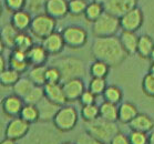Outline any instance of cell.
I'll return each mask as SVG.
<instances>
[{
    "label": "cell",
    "instance_id": "cell-1",
    "mask_svg": "<svg viewBox=\"0 0 154 144\" xmlns=\"http://www.w3.org/2000/svg\"><path fill=\"white\" fill-rule=\"evenodd\" d=\"M91 53L95 60L103 61L110 67H116L126 59L128 53L121 44L119 37L95 38L92 42Z\"/></svg>",
    "mask_w": 154,
    "mask_h": 144
},
{
    "label": "cell",
    "instance_id": "cell-2",
    "mask_svg": "<svg viewBox=\"0 0 154 144\" xmlns=\"http://www.w3.org/2000/svg\"><path fill=\"white\" fill-rule=\"evenodd\" d=\"M85 132L102 143L110 144L114 135L120 131L116 122H109L100 118L93 122L85 123Z\"/></svg>",
    "mask_w": 154,
    "mask_h": 144
},
{
    "label": "cell",
    "instance_id": "cell-3",
    "mask_svg": "<svg viewBox=\"0 0 154 144\" xmlns=\"http://www.w3.org/2000/svg\"><path fill=\"white\" fill-rule=\"evenodd\" d=\"M53 66L60 70L63 82L71 79H82L85 75L84 62L77 57H63L57 60Z\"/></svg>",
    "mask_w": 154,
    "mask_h": 144
},
{
    "label": "cell",
    "instance_id": "cell-4",
    "mask_svg": "<svg viewBox=\"0 0 154 144\" xmlns=\"http://www.w3.org/2000/svg\"><path fill=\"white\" fill-rule=\"evenodd\" d=\"M92 35L95 38H106V37H114L121 30L120 18L113 14L104 12L98 20L92 22Z\"/></svg>",
    "mask_w": 154,
    "mask_h": 144
},
{
    "label": "cell",
    "instance_id": "cell-5",
    "mask_svg": "<svg viewBox=\"0 0 154 144\" xmlns=\"http://www.w3.org/2000/svg\"><path fill=\"white\" fill-rule=\"evenodd\" d=\"M79 121V113L72 106H63L57 112L52 123L60 132H70L77 127Z\"/></svg>",
    "mask_w": 154,
    "mask_h": 144
},
{
    "label": "cell",
    "instance_id": "cell-6",
    "mask_svg": "<svg viewBox=\"0 0 154 144\" xmlns=\"http://www.w3.org/2000/svg\"><path fill=\"white\" fill-rule=\"evenodd\" d=\"M57 20L50 17L46 12L39 14L33 16L31 26H30V32L32 35L39 39H46L48 35L56 31Z\"/></svg>",
    "mask_w": 154,
    "mask_h": 144
},
{
    "label": "cell",
    "instance_id": "cell-7",
    "mask_svg": "<svg viewBox=\"0 0 154 144\" xmlns=\"http://www.w3.org/2000/svg\"><path fill=\"white\" fill-rule=\"evenodd\" d=\"M63 40L66 46L72 49H79L88 42V32L87 30L80 26H68L62 31Z\"/></svg>",
    "mask_w": 154,
    "mask_h": 144
},
{
    "label": "cell",
    "instance_id": "cell-8",
    "mask_svg": "<svg viewBox=\"0 0 154 144\" xmlns=\"http://www.w3.org/2000/svg\"><path fill=\"white\" fill-rule=\"evenodd\" d=\"M31 131V124L21 119L20 116L14 118L8 122L6 130H5V136L7 139L14 141H21L23 140L26 136Z\"/></svg>",
    "mask_w": 154,
    "mask_h": 144
},
{
    "label": "cell",
    "instance_id": "cell-9",
    "mask_svg": "<svg viewBox=\"0 0 154 144\" xmlns=\"http://www.w3.org/2000/svg\"><path fill=\"white\" fill-rule=\"evenodd\" d=\"M144 22V14L143 11L139 7H135L128 14L120 18L121 23V30L124 31H132L137 32L139 29L143 26Z\"/></svg>",
    "mask_w": 154,
    "mask_h": 144
},
{
    "label": "cell",
    "instance_id": "cell-10",
    "mask_svg": "<svg viewBox=\"0 0 154 144\" xmlns=\"http://www.w3.org/2000/svg\"><path fill=\"white\" fill-rule=\"evenodd\" d=\"M25 100L17 94H9L5 97L1 101V109L6 115L10 116L11 119L20 116L21 111L25 106Z\"/></svg>",
    "mask_w": 154,
    "mask_h": 144
},
{
    "label": "cell",
    "instance_id": "cell-11",
    "mask_svg": "<svg viewBox=\"0 0 154 144\" xmlns=\"http://www.w3.org/2000/svg\"><path fill=\"white\" fill-rule=\"evenodd\" d=\"M137 0H109L104 5L105 12L121 18L129 11L137 7Z\"/></svg>",
    "mask_w": 154,
    "mask_h": 144
},
{
    "label": "cell",
    "instance_id": "cell-12",
    "mask_svg": "<svg viewBox=\"0 0 154 144\" xmlns=\"http://www.w3.org/2000/svg\"><path fill=\"white\" fill-rule=\"evenodd\" d=\"M63 91L68 102H73L80 100L81 95L87 90L84 81L82 79H71L62 83Z\"/></svg>",
    "mask_w": 154,
    "mask_h": 144
},
{
    "label": "cell",
    "instance_id": "cell-13",
    "mask_svg": "<svg viewBox=\"0 0 154 144\" xmlns=\"http://www.w3.org/2000/svg\"><path fill=\"white\" fill-rule=\"evenodd\" d=\"M8 66L10 69L17 71L18 73H23L30 69L31 64L29 63L27 52H23L21 50L14 49L11 50L9 59H8Z\"/></svg>",
    "mask_w": 154,
    "mask_h": 144
},
{
    "label": "cell",
    "instance_id": "cell-14",
    "mask_svg": "<svg viewBox=\"0 0 154 144\" xmlns=\"http://www.w3.org/2000/svg\"><path fill=\"white\" fill-rule=\"evenodd\" d=\"M45 12L56 20L62 19L69 14V0H48Z\"/></svg>",
    "mask_w": 154,
    "mask_h": 144
},
{
    "label": "cell",
    "instance_id": "cell-15",
    "mask_svg": "<svg viewBox=\"0 0 154 144\" xmlns=\"http://www.w3.org/2000/svg\"><path fill=\"white\" fill-rule=\"evenodd\" d=\"M43 89H45V95L49 101L60 106H66L68 100L63 91L62 83H47Z\"/></svg>",
    "mask_w": 154,
    "mask_h": 144
},
{
    "label": "cell",
    "instance_id": "cell-16",
    "mask_svg": "<svg viewBox=\"0 0 154 144\" xmlns=\"http://www.w3.org/2000/svg\"><path fill=\"white\" fill-rule=\"evenodd\" d=\"M41 44L45 47V49L48 51L49 54H58L62 52L66 47L62 33L58 31H54L53 33L48 35L46 39H43Z\"/></svg>",
    "mask_w": 154,
    "mask_h": 144
},
{
    "label": "cell",
    "instance_id": "cell-17",
    "mask_svg": "<svg viewBox=\"0 0 154 144\" xmlns=\"http://www.w3.org/2000/svg\"><path fill=\"white\" fill-rule=\"evenodd\" d=\"M32 19H33V17L31 16V14L25 9V10L14 12L11 16L10 23L19 32H26L28 29H30Z\"/></svg>",
    "mask_w": 154,
    "mask_h": 144
},
{
    "label": "cell",
    "instance_id": "cell-18",
    "mask_svg": "<svg viewBox=\"0 0 154 144\" xmlns=\"http://www.w3.org/2000/svg\"><path fill=\"white\" fill-rule=\"evenodd\" d=\"M40 112V122H48V121H53L57 112L61 108L60 106L49 101L47 98H45L42 101H40L37 104Z\"/></svg>",
    "mask_w": 154,
    "mask_h": 144
},
{
    "label": "cell",
    "instance_id": "cell-19",
    "mask_svg": "<svg viewBox=\"0 0 154 144\" xmlns=\"http://www.w3.org/2000/svg\"><path fill=\"white\" fill-rule=\"evenodd\" d=\"M27 57H28V61L29 63L31 64V67L45 66L48 61L49 53L42 44H35L27 52Z\"/></svg>",
    "mask_w": 154,
    "mask_h": 144
},
{
    "label": "cell",
    "instance_id": "cell-20",
    "mask_svg": "<svg viewBox=\"0 0 154 144\" xmlns=\"http://www.w3.org/2000/svg\"><path fill=\"white\" fill-rule=\"evenodd\" d=\"M119 38L121 44L128 54H134L137 52V43H139L140 35H137V32L121 30Z\"/></svg>",
    "mask_w": 154,
    "mask_h": 144
},
{
    "label": "cell",
    "instance_id": "cell-21",
    "mask_svg": "<svg viewBox=\"0 0 154 144\" xmlns=\"http://www.w3.org/2000/svg\"><path fill=\"white\" fill-rule=\"evenodd\" d=\"M129 127L133 131H142V132L150 133L154 129V120L145 113H139L134 118L133 121L129 124Z\"/></svg>",
    "mask_w": 154,
    "mask_h": 144
},
{
    "label": "cell",
    "instance_id": "cell-22",
    "mask_svg": "<svg viewBox=\"0 0 154 144\" xmlns=\"http://www.w3.org/2000/svg\"><path fill=\"white\" fill-rule=\"evenodd\" d=\"M137 106L132 102L125 101L119 104V121L124 124H130L139 114Z\"/></svg>",
    "mask_w": 154,
    "mask_h": 144
},
{
    "label": "cell",
    "instance_id": "cell-23",
    "mask_svg": "<svg viewBox=\"0 0 154 144\" xmlns=\"http://www.w3.org/2000/svg\"><path fill=\"white\" fill-rule=\"evenodd\" d=\"M21 144H56L54 139L51 137L50 132L35 131L31 134L29 133L23 140H21Z\"/></svg>",
    "mask_w": 154,
    "mask_h": 144
},
{
    "label": "cell",
    "instance_id": "cell-24",
    "mask_svg": "<svg viewBox=\"0 0 154 144\" xmlns=\"http://www.w3.org/2000/svg\"><path fill=\"white\" fill-rule=\"evenodd\" d=\"M100 118L109 122L119 121V106L103 101L100 104Z\"/></svg>",
    "mask_w": 154,
    "mask_h": 144
},
{
    "label": "cell",
    "instance_id": "cell-25",
    "mask_svg": "<svg viewBox=\"0 0 154 144\" xmlns=\"http://www.w3.org/2000/svg\"><path fill=\"white\" fill-rule=\"evenodd\" d=\"M18 33H19V31L11 23L5 25L1 29V43L6 48L14 50Z\"/></svg>",
    "mask_w": 154,
    "mask_h": 144
},
{
    "label": "cell",
    "instance_id": "cell-26",
    "mask_svg": "<svg viewBox=\"0 0 154 144\" xmlns=\"http://www.w3.org/2000/svg\"><path fill=\"white\" fill-rule=\"evenodd\" d=\"M154 50V40L149 35H142L139 38L137 43V54L141 58L150 59V56L152 51Z\"/></svg>",
    "mask_w": 154,
    "mask_h": 144
},
{
    "label": "cell",
    "instance_id": "cell-27",
    "mask_svg": "<svg viewBox=\"0 0 154 144\" xmlns=\"http://www.w3.org/2000/svg\"><path fill=\"white\" fill-rule=\"evenodd\" d=\"M46 72H47L46 66H35V67H31L29 69L27 77L33 82L35 85L45 87L47 84Z\"/></svg>",
    "mask_w": 154,
    "mask_h": 144
},
{
    "label": "cell",
    "instance_id": "cell-28",
    "mask_svg": "<svg viewBox=\"0 0 154 144\" xmlns=\"http://www.w3.org/2000/svg\"><path fill=\"white\" fill-rule=\"evenodd\" d=\"M33 87H35L33 82L28 77H21L17 83L12 87V91L18 97L25 99L29 94V92L33 89Z\"/></svg>",
    "mask_w": 154,
    "mask_h": 144
},
{
    "label": "cell",
    "instance_id": "cell-29",
    "mask_svg": "<svg viewBox=\"0 0 154 144\" xmlns=\"http://www.w3.org/2000/svg\"><path fill=\"white\" fill-rule=\"evenodd\" d=\"M103 99L104 101L110 102V103H114V104H121L123 99V92L121 88H119L116 84H110L108 88L105 89L104 93H103Z\"/></svg>",
    "mask_w": 154,
    "mask_h": 144
},
{
    "label": "cell",
    "instance_id": "cell-30",
    "mask_svg": "<svg viewBox=\"0 0 154 144\" xmlns=\"http://www.w3.org/2000/svg\"><path fill=\"white\" fill-rule=\"evenodd\" d=\"M104 6L101 4H98L95 1H91L89 2L87 7V10L84 12V17L88 21L94 22L95 20H98L99 18L101 17L102 14H104Z\"/></svg>",
    "mask_w": 154,
    "mask_h": 144
},
{
    "label": "cell",
    "instance_id": "cell-31",
    "mask_svg": "<svg viewBox=\"0 0 154 144\" xmlns=\"http://www.w3.org/2000/svg\"><path fill=\"white\" fill-rule=\"evenodd\" d=\"M20 118L30 124H35V123L39 122L40 121V112H39L38 106L26 103L22 111H21Z\"/></svg>",
    "mask_w": 154,
    "mask_h": 144
},
{
    "label": "cell",
    "instance_id": "cell-32",
    "mask_svg": "<svg viewBox=\"0 0 154 144\" xmlns=\"http://www.w3.org/2000/svg\"><path fill=\"white\" fill-rule=\"evenodd\" d=\"M81 118L85 123L93 122L95 120L100 119V106L90 104V106H83L81 108Z\"/></svg>",
    "mask_w": 154,
    "mask_h": 144
},
{
    "label": "cell",
    "instance_id": "cell-33",
    "mask_svg": "<svg viewBox=\"0 0 154 144\" xmlns=\"http://www.w3.org/2000/svg\"><path fill=\"white\" fill-rule=\"evenodd\" d=\"M110 66L100 61V60H94L91 64H90V74L92 78H101L105 79L108 77L109 72H110Z\"/></svg>",
    "mask_w": 154,
    "mask_h": 144
},
{
    "label": "cell",
    "instance_id": "cell-34",
    "mask_svg": "<svg viewBox=\"0 0 154 144\" xmlns=\"http://www.w3.org/2000/svg\"><path fill=\"white\" fill-rule=\"evenodd\" d=\"M33 46H35V43H33V39L31 35H28L27 32H19L18 33L14 49L21 50L23 52H28Z\"/></svg>",
    "mask_w": 154,
    "mask_h": 144
},
{
    "label": "cell",
    "instance_id": "cell-35",
    "mask_svg": "<svg viewBox=\"0 0 154 144\" xmlns=\"http://www.w3.org/2000/svg\"><path fill=\"white\" fill-rule=\"evenodd\" d=\"M20 78V73L10 68H7L6 70L0 72V82L4 87H14Z\"/></svg>",
    "mask_w": 154,
    "mask_h": 144
},
{
    "label": "cell",
    "instance_id": "cell-36",
    "mask_svg": "<svg viewBox=\"0 0 154 144\" xmlns=\"http://www.w3.org/2000/svg\"><path fill=\"white\" fill-rule=\"evenodd\" d=\"M45 98H46V95H45V89H43V87L35 85L33 89L29 92V94L23 100H25V103H27V104L37 106L39 102L42 101Z\"/></svg>",
    "mask_w": 154,
    "mask_h": 144
},
{
    "label": "cell",
    "instance_id": "cell-37",
    "mask_svg": "<svg viewBox=\"0 0 154 144\" xmlns=\"http://www.w3.org/2000/svg\"><path fill=\"white\" fill-rule=\"evenodd\" d=\"M106 88H108L106 80L101 79V78H91V80L89 82V85H88V90H90L97 97L103 95Z\"/></svg>",
    "mask_w": 154,
    "mask_h": 144
},
{
    "label": "cell",
    "instance_id": "cell-38",
    "mask_svg": "<svg viewBox=\"0 0 154 144\" xmlns=\"http://www.w3.org/2000/svg\"><path fill=\"white\" fill-rule=\"evenodd\" d=\"M88 5V0H69V14L75 17L84 14Z\"/></svg>",
    "mask_w": 154,
    "mask_h": 144
},
{
    "label": "cell",
    "instance_id": "cell-39",
    "mask_svg": "<svg viewBox=\"0 0 154 144\" xmlns=\"http://www.w3.org/2000/svg\"><path fill=\"white\" fill-rule=\"evenodd\" d=\"M27 1V6H26V10H28L30 14H43L45 9H46V4L48 0H26Z\"/></svg>",
    "mask_w": 154,
    "mask_h": 144
},
{
    "label": "cell",
    "instance_id": "cell-40",
    "mask_svg": "<svg viewBox=\"0 0 154 144\" xmlns=\"http://www.w3.org/2000/svg\"><path fill=\"white\" fill-rule=\"evenodd\" d=\"M129 137L131 144H150V135L146 132L131 130Z\"/></svg>",
    "mask_w": 154,
    "mask_h": 144
},
{
    "label": "cell",
    "instance_id": "cell-41",
    "mask_svg": "<svg viewBox=\"0 0 154 144\" xmlns=\"http://www.w3.org/2000/svg\"><path fill=\"white\" fill-rule=\"evenodd\" d=\"M46 79L47 83H61L62 75H61V72H60L59 69L52 66V67H47Z\"/></svg>",
    "mask_w": 154,
    "mask_h": 144
},
{
    "label": "cell",
    "instance_id": "cell-42",
    "mask_svg": "<svg viewBox=\"0 0 154 144\" xmlns=\"http://www.w3.org/2000/svg\"><path fill=\"white\" fill-rule=\"evenodd\" d=\"M142 90L147 97L154 98V77L147 73L142 80Z\"/></svg>",
    "mask_w": 154,
    "mask_h": 144
},
{
    "label": "cell",
    "instance_id": "cell-43",
    "mask_svg": "<svg viewBox=\"0 0 154 144\" xmlns=\"http://www.w3.org/2000/svg\"><path fill=\"white\" fill-rule=\"evenodd\" d=\"M5 6L12 14L20 10H25L27 6L26 0H5Z\"/></svg>",
    "mask_w": 154,
    "mask_h": 144
},
{
    "label": "cell",
    "instance_id": "cell-44",
    "mask_svg": "<svg viewBox=\"0 0 154 144\" xmlns=\"http://www.w3.org/2000/svg\"><path fill=\"white\" fill-rule=\"evenodd\" d=\"M75 143L77 144H104L98 141L97 139L92 137L90 134H88L87 132L84 133H81L78 135L77 140H75Z\"/></svg>",
    "mask_w": 154,
    "mask_h": 144
},
{
    "label": "cell",
    "instance_id": "cell-45",
    "mask_svg": "<svg viewBox=\"0 0 154 144\" xmlns=\"http://www.w3.org/2000/svg\"><path fill=\"white\" fill-rule=\"evenodd\" d=\"M95 100H97V95L93 94L90 90H85V91L83 92V94L81 95L80 98V103L82 104V106H90V104H95Z\"/></svg>",
    "mask_w": 154,
    "mask_h": 144
},
{
    "label": "cell",
    "instance_id": "cell-46",
    "mask_svg": "<svg viewBox=\"0 0 154 144\" xmlns=\"http://www.w3.org/2000/svg\"><path fill=\"white\" fill-rule=\"evenodd\" d=\"M110 144H131V142H130V137L128 134L123 133V132H119L114 135Z\"/></svg>",
    "mask_w": 154,
    "mask_h": 144
},
{
    "label": "cell",
    "instance_id": "cell-47",
    "mask_svg": "<svg viewBox=\"0 0 154 144\" xmlns=\"http://www.w3.org/2000/svg\"><path fill=\"white\" fill-rule=\"evenodd\" d=\"M0 144H18V143H17V141H14V140H10V139L5 137L4 140L0 142Z\"/></svg>",
    "mask_w": 154,
    "mask_h": 144
},
{
    "label": "cell",
    "instance_id": "cell-48",
    "mask_svg": "<svg viewBox=\"0 0 154 144\" xmlns=\"http://www.w3.org/2000/svg\"><path fill=\"white\" fill-rule=\"evenodd\" d=\"M0 62H1V67H0V72L1 71L6 70L7 68H6V63H5V59H4V56L0 57Z\"/></svg>",
    "mask_w": 154,
    "mask_h": 144
},
{
    "label": "cell",
    "instance_id": "cell-49",
    "mask_svg": "<svg viewBox=\"0 0 154 144\" xmlns=\"http://www.w3.org/2000/svg\"><path fill=\"white\" fill-rule=\"evenodd\" d=\"M149 73H150L151 75H153V77H154V63H151L150 69H149Z\"/></svg>",
    "mask_w": 154,
    "mask_h": 144
},
{
    "label": "cell",
    "instance_id": "cell-50",
    "mask_svg": "<svg viewBox=\"0 0 154 144\" xmlns=\"http://www.w3.org/2000/svg\"><path fill=\"white\" fill-rule=\"evenodd\" d=\"M93 1H95V2H98V4H101V5H103V6H104V5L108 2L109 0H93Z\"/></svg>",
    "mask_w": 154,
    "mask_h": 144
},
{
    "label": "cell",
    "instance_id": "cell-51",
    "mask_svg": "<svg viewBox=\"0 0 154 144\" xmlns=\"http://www.w3.org/2000/svg\"><path fill=\"white\" fill-rule=\"evenodd\" d=\"M150 60H151V62H152V63H154V50L152 51V53H151Z\"/></svg>",
    "mask_w": 154,
    "mask_h": 144
},
{
    "label": "cell",
    "instance_id": "cell-52",
    "mask_svg": "<svg viewBox=\"0 0 154 144\" xmlns=\"http://www.w3.org/2000/svg\"><path fill=\"white\" fill-rule=\"evenodd\" d=\"M60 144H77V143H75V142H74V143L73 142H62V143H60Z\"/></svg>",
    "mask_w": 154,
    "mask_h": 144
}]
</instances>
